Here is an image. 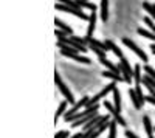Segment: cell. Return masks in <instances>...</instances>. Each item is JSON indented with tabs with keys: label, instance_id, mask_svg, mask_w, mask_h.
<instances>
[{
	"label": "cell",
	"instance_id": "cell-28",
	"mask_svg": "<svg viewBox=\"0 0 155 138\" xmlns=\"http://www.w3.org/2000/svg\"><path fill=\"white\" fill-rule=\"evenodd\" d=\"M70 37H71V39H74L76 42H79L81 45H88V41H87V37H79V36H74V34H71Z\"/></svg>",
	"mask_w": 155,
	"mask_h": 138
},
{
	"label": "cell",
	"instance_id": "cell-8",
	"mask_svg": "<svg viewBox=\"0 0 155 138\" xmlns=\"http://www.w3.org/2000/svg\"><path fill=\"white\" fill-rule=\"evenodd\" d=\"M106 117H102V115H95L92 120H90L87 124H84V132H87V130H90V129H93L96 124H99L102 120H104Z\"/></svg>",
	"mask_w": 155,
	"mask_h": 138
},
{
	"label": "cell",
	"instance_id": "cell-4",
	"mask_svg": "<svg viewBox=\"0 0 155 138\" xmlns=\"http://www.w3.org/2000/svg\"><path fill=\"white\" fill-rule=\"evenodd\" d=\"M115 82H116V81L110 82V84H109V85H106L104 89H102L98 95H95L93 98H90V99H88V103H87V106H85V109H87V107H92V106H95V104H98V101H99L101 98H104L107 93H110V92L113 90V87H115Z\"/></svg>",
	"mask_w": 155,
	"mask_h": 138
},
{
	"label": "cell",
	"instance_id": "cell-17",
	"mask_svg": "<svg viewBox=\"0 0 155 138\" xmlns=\"http://www.w3.org/2000/svg\"><path fill=\"white\" fill-rule=\"evenodd\" d=\"M95 115H98V112H95V113H90V115H87V117H84V118H81V120H76V121H73L71 123V127H79L81 124H87L90 120H92Z\"/></svg>",
	"mask_w": 155,
	"mask_h": 138
},
{
	"label": "cell",
	"instance_id": "cell-5",
	"mask_svg": "<svg viewBox=\"0 0 155 138\" xmlns=\"http://www.w3.org/2000/svg\"><path fill=\"white\" fill-rule=\"evenodd\" d=\"M56 9L59 11H65V12H70V14L79 17V19H84V20H88V16L84 14V12L79 9V8H73V6H68V5H64V3H56Z\"/></svg>",
	"mask_w": 155,
	"mask_h": 138
},
{
	"label": "cell",
	"instance_id": "cell-9",
	"mask_svg": "<svg viewBox=\"0 0 155 138\" xmlns=\"http://www.w3.org/2000/svg\"><path fill=\"white\" fill-rule=\"evenodd\" d=\"M99 62H101V64L102 65H106L107 67V70H110V71H113V73H121V70H120V67H116L115 64H113V62H110L109 59H106V58H99ZM121 76H123V74H121Z\"/></svg>",
	"mask_w": 155,
	"mask_h": 138
},
{
	"label": "cell",
	"instance_id": "cell-18",
	"mask_svg": "<svg viewBox=\"0 0 155 138\" xmlns=\"http://www.w3.org/2000/svg\"><path fill=\"white\" fill-rule=\"evenodd\" d=\"M54 25H56V27H58L59 30H62V31H65L67 34H70V36L73 34V30H71V28L68 27L67 23H64V22H62L61 19H54Z\"/></svg>",
	"mask_w": 155,
	"mask_h": 138
},
{
	"label": "cell",
	"instance_id": "cell-23",
	"mask_svg": "<svg viewBox=\"0 0 155 138\" xmlns=\"http://www.w3.org/2000/svg\"><path fill=\"white\" fill-rule=\"evenodd\" d=\"M76 2H78V5H79V8H87L90 11H96L95 3H88V2H85V0H76Z\"/></svg>",
	"mask_w": 155,
	"mask_h": 138
},
{
	"label": "cell",
	"instance_id": "cell-22",
	"mask_svg": "<svg viewBox=\"0 0 155 138\" xmlns=\"http://www.w3.org/2000/svg\"><path fill=\"white\" fill-rule=\"evenodd\" d=\"M143 8L146 9L147 14L155 20V5H150V3H147V2H143Z\"/></svg>",
	"mask_w": 155,
	"mask_h": 138
},
{
	"label": "cell",
	"instance_id": "cell-29",
	"mask_svg": "<svg viewBox=\"0 0 155 138\" xmlns=\"http://www.w3.org/2000/svg\"><path fill=\"white\" fill-rule=\"evenodd\" d=\"M113 118H115V121L118 123L120 126H123V127H126V126H127V124H126V120H124V118H123V117H121L120 113H118V115H115Z\"/></svg>",
	"mask_w": 155,
	"mask_h": 138
},
{
	"label": "cell",
	"instance_id": "cell-21",
	"mask_svg": "<svg viewBox=\"0 0 155 138\" xmlns=\"http://www.w3.org/2000/svg\"><path fill=\"white\" fill-rule=\"evenodd\" d=\"M141 78H143V74H141V67L135 65L134 67V81H135V84H141Z\"/></svg>",
	"mask_w": 155,
	"mask_h": 138
},
{
	"label": "cell",
	"instance_id": "cell-11",
	"mask_svg": "<svg viewBox=\"0 0 155 138\" xmlns=\"http://www.w3.org/2000/svg\"><path fill=\"white\" fill-rule=\"evenodd\" d=\"M95 25H96V12L93 11L92 14L88 16V28H87V36L90 37L95 31Z\"/></svg>",
	"mask_w": 155,
	"mask_h": 138
},
{
	"label": "cell",
	"instance_id": "cell-31",
	"mask_svg": "<svg viewBox=\"0 0 155 138\" xmlns=\"http://www.w3.org/2000/svg\"><path fill=\"white\" fill-rule=\"evenodd\" d=\"M54 138H70V133L67 132V130H61V132H58L56 133V136Z\"/></svg>",
	"mask_w": 155,
	"mask_h": 138
},
{
	"label": "cell",
	"instance_id": "cell-10",
	"mask_svg": "<svg viewBox=\"0 0 155 138\" xmlns=\"http://www.w3.org/2000/svg\"><path fill=\"white\" fill-rule=\"evenodd\" d=\"M99 11H101V19L106 22L109 19V0H101Z\"/></svg>",
	"mask_w": 155,
	"mask_h": 138
},
{
	"label": "cell",
	"instance_id": "cell-13",
	"mask_svg": "<svg viewBox=\"0 0 155 138\" xmlns=\"http://www.w3.org/2000/svg\"><path fill=\"white\" fill-rule=\"evenodd\" d=\"M112 93H113V104H115L116 110L121 112V95H120V92H118V87H116V85L113 87Z\"/></svg>",
	"mask_w": 155,
	"mask_h": 138
},
{
	"label": "cell",
	"instance_id": "cell-20",
	"mask_svg": "<svg viewBox=\"0 0 155 138\" xmlns=\"http://www.w3.org/2000/svg\"><path fill=\"white\" fill-rule=\"evenodd\" d=\"M67 103H68V101L65 99V101H62V103L59 104V107H58V112H56V115H54V123H58L59 117L65 113V109H67Z\"/></svg>",
	"mask_w": 155,
	"mask_h": 138
},
{
	"label": "cell",
	"instance_id": "cell-14",
	"mask_svg": "<svg viewBox=\"0 0 155 138\" xmlns=\"http://www.w3.org/2000/svg\"><path fill=\"white\" fill-rule=\"evenodd\" d=\"M129 96H130V101H132V104H134V107H135L137 110H140L141 107H143V104L140 103V99H138V96H137L135 89H130V90H129Z\"/></svg>",
	"mask_w": 155,
	"mask_h": 138
},
{
	"label": "cell",
	"instance_id": "cell-25",
	"mask_svg": "<svg viewBox=\"0 0 155 138\" xmlns=\"http://www.w3.org/2000/svg\"><path fill=\"white\" fill-rule=\"evenodd\" d=\"M116 123L115 120L109 123V138H116Z\"/></svg>",
	"mask_w": 155,
	"mask_h": 138
},
{
	"label": "cell",
	"instance_id": "cell-33",
	"mask_svg": "<svg viewBox=\"0 0 155 138\" xmlns=\"http://www.w3.org/2000/svg\"><path fill=\"white\" fill-rule=\"evenodd\" d=\"M150 50H152V53L155 54V44H150Z\"/></svg>",
	"mask_w": 155,
	"mask_h": 138
},
{
	"label": "cell",
	"instance_id": "cell-30",
	"mask_svg": "<svg viewBox=\"0 0 155 138\" xmlns=\"http://www.w3.org/2000/svg\"><path fill=\"white\" fill-rule=\"evenodd\" d=\"M144 73H147L149 76H152V78L155 79V70H153L150 65H144Z\"/></svg>",
	"mask_w": 155,
	"mask_h": 138
},
{
	"label": "cell",
	"instance_id": "cell-3",
	"mask_svg": "<svg viewBox=\"0 0 155 138\" xmlns=\"http://www.w3.org/2000/svg\"><path fill=\"white\" fill-rule=\"evenodd\" d=\"M123 44L127 47V48H130L132 50V51L141 59V61H143V62H149V58H147V54L143 51V50H141L134 41H130V39H129V37H123Z\"/></svg>",
	"mask_w": 155,
	"mask_h": 138
},
{
	"label": "cell",
	"instance_id": "cell-32",
	"mask_svg": "<svg viewBox=\"0 0 155 138\" xmlns=\"http://www.w3.org/2000/svg\"><path fill=\"white\" fill-rule=\"evenodd\" d=\"M124 135H126L127 138H140V136H137V135H135L134 132H130V130H126V132H124Z\"/></svg>",
	"mask_w": 155,
	"mask_h": 138
},
{
	"label": "cell",
	"instance_id": "cell-6",
	"mask_svg": "<svg viewBox=\"0 0 155 138\" xmlns=\"http://www.w3.org/2000/svg\"><path fill=\"white\" fill-rule=\"evenodd\" d=\"M88 99H90L88 96H84V98L81 99V101H78V103H74V104H73V107H71V109H70L68 112H65V113H64V120H67V118H68L70 115L76 113V112L79 110V109L85 107V106H87V103H88Z\"/></svg>",
	"mask_w": 155,
	"mask_h": 138
},
{
	"label": "cell",
	"instance_id": "cell-1",
	"mask_svg": "<svg viewBox=\"0 0 155 138\" xmlns=\"http://www.w3.org/2000/svg\"><path fill=\"white\" fill-rule=\"evenodd\" d=\"M54 82H56V85H58V89H59V92L64 95V98L67 99V101L70 103V104H74L76 103V99H74V96H73V93L68 90V87L62 82V79H61V76H59V73L56 71L54 73Z\"/></svg>",
	"mask_w": 155,
	"mask_h": 138
},
{
	"label": "cell",
	"instance_id": "cell-7",
	"mask_svg": "<svg viewBox=\"0 0 155 138\" xmlns=\"http://www.w3.org/2000/svg\"><path fill=\"white\" fill-rule=\"evenodd\" d=\"M61 54H62V56H67V58H70V59H73V61L82 62V64H90V59H88V58L78 54L76 51H65V50H61Z\"/></svg>",
	"mask_w": 155,
	"mask_h": 138
},
{
	"label": "cell",
	"instance_id": "cell-12",
	"mask_svg": "<svg viewBox=\"0 0 155 138\" xmlns=\"http://www.w3.org/2000/svg\"><path fill=\"white\" fill-rule=\"evenodd\" d=\"M143 124H144V130L147 133V138H155L153 136V127H152V123L149 117H143Z\"/></svg>",
	"mask_w": 155,
	"mask_h": 138
},
{
	"label": "cell",
	"instance_id": "cell-24",
	"mask_svg": "<svg viewBox=\"0 0 155 138\" xmlns=\"http://www.w3.org/2000/svg\"><path fill=\"white\" fill-rule=\"evenodd\" d=\"M88 47H90V50L98 56V58H106V53L107 51H104V50H101L99 47H95V45H92V44H88Z\"/></svg>",
	"mask_w": 155,
	"mask_h": 138
},
{
	"label": "cell",
	"instance_id": "cell-2",
	"mask_svg": "<svg viewBox=\"0 0 155 138\" xmlns=\"http://www.w3.org/2000/svg\"><path fill=\"white\" fill-rule=\"evenodd\" d=\"M118 67H120V70H121V74H123V78H124V82L130 84V81H134V68L130 67L129 61H127L126 58H121Z\"/></svg>",
	"mask_w": 155,
	"mask_h": 138
},
{
	"label": "cell",
	"instance_id": "cell-26",
	"mask_svg": "<svg viewBox=\"0 0 155 138\" xmlns=\"http://www.w3.org/2000/svg\"><path fill=\"white\" fill-rule=\"evenodd\" d=\"M104 107L110 112V115H112V117H115V115H118V113H120V112L116 110L115 104H112V103H109V101H104Z\"/></svg>",
	"mask_w": 155,
	"mask_h": 138
},
{
	"label": "cell",
	"instance_id": "cell-34",
	"mask_svg": "<svg viewBox=\"0 0 155 138\" xmlns=\"http://www.w3.org/2000/svg\"><path fill=\"white\" fill-rule=\"evenodd\" d=\"M81 136V133H76V135H73V136H70V138H79Z\"/></svg>",
	"mask_w": 155,
	"mask_h": 138
},
{
	"label": "cell",
	"instance_id": "cell-27",
	"mask_svg": "<svg viewBox=\"0 0 155 138\" xmlns=\"http://www.w3.org/2000/svg\"><path fill=\"white\" fill-rule=\"evenodd\" d=\"M144 23L147 25V28L152 31V33H155V22L152 20V17L149 16V17H144Z\"/></svg>",
	"mask_w": 155,
	"mask_h": 138
},
{
	"label": "cell",
	"instance_id": "cell-19",
	"mask_svg": "<svg viewBox=\"0 0 155 138\" xmlns=\"http://www.w3.org/2000/svg\"><path fill=\"white\" fill-rule=\"evenodd\" d=\"M87 37V41H88V44H92V45H95V47H99L101 50H104V51H109V47H107V44L106 42H99V41H96V39H93L92 36H85Z\"/></svg>",
	"mask_w": 155,
	"mask_h": 138
},
{
	"label": "cell",
	"instance_id": "cell-15",
	"mask_svg": "<svg viewBox=\"0 0 155 138\" xmlns=\"http://www.w3.org/2000/svg\"><path fill=\"white\" fill-rule=\"evenodd\" d=\"M101 74H102L104 78L112 79V81H118V82H120V81H124V78L121 76V74H118V73H113V71H110V70H104Z\"/></svg>",
	"mask_w": 155,
	"mask_h": 138
},
{
	"label": "cell",
	"instance_id": "cell-35",
	"mask_svg": "<svg viewBox=\"0 0 155 138\" xmlns=\"http://www.w3.org/2000/svg\"><path fill=\"white\" fill-rule=\"evenodd\" d=\"M153 132H155V127H153Z\"/></svg>",
	"mask_w": 155,
	"mask_h": 138
},
{
	"label": "cell",
	"instance_id": "cell-16",
	"mask_svg": "<svg viewBox=\"0 0 155 138\" xmlns=\"http://www.w3.org/2000/svg\"><path fill=\"white\" fill-rule=\"evenodd\" d=\"M106 44H107L109 50H110V51H112L115 56H118L120 59H121V58H124V56H123V51L120 50V47H118V45H115V44H113V41H106Z\"/></svg>",
	"mask_w": 155,
	"mask_h": 138
}]
</instances>
